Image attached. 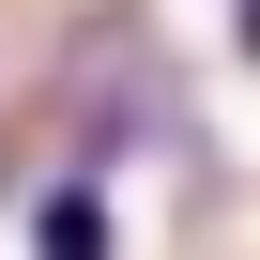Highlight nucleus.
Instances as JSON below:
<instances>
[{"instance_id":"1","label":"nucleus","mask_w":260,"mask_h":260,"mask_svg":"<svg viewBox=\"0 0 260 260\" xmlns=\"http://www.w3.org/2000/svg\"><path fill=\"white\" fill-rule=\"evenodd\" d=\"M31 260H122V214H107L92 184H46V199H31Z\"/></svg>"}]
</instances>
